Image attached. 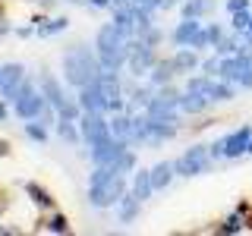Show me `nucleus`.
Returning <instances> with one entry per match:
<instances>
[{
  "mask_svg": "<svg viewBox=\"0 0 252 236\" xmlns=\"http://www.w3.org/2000/svg\"><path fill=\"white\" fill-rule=\"evenodd\" d=\"M101 76V60H98V51H94V44H69L66 51H63V79H66V85H73L79 91L82 85L94 82V79Z\"/></svg>",
  "mask_w": 252,
  "mask_h": 236,
  "instance_id": "obj_1",
  "label": "nucleus"
},
{
  "mask_svg": "<svg viewBox=\"0 0 252 236\" xmlns=\"http://www.w3.org/2000/svg\"><path fill=\"white\" fill-rule=\"evenodd\" d=\"M129 44L132 38H126L114 22H104L94 35V51H98V60H101V69H114L120 73L129 60Z\"/></svg>",
  "mask_w": 252,
  "mask_h": 236,
  "instance_id": "obj_2",
  "label": "nucleus"
},
{
  "mask_svg": "<svg viewBox=\"0 0 252 236\" xmlns=\"http://www.w3.org/2000/svg\"><path fill=\"white\" fill-rule=\"evenodd\" d=\"M44 107H47V98L41 94L38 82L26 79V82H22V88H19V94L13 98V114L19 117V120H38Z\"/></svg>",
  "mask_w": 252,
  "mask_h": 236,
  "instance_id": "obj_3",
  "label": "nucleus"
},
{
  "mask_svg": "<svg viewBox=\"0 0 252 236\" xmlns=\"http://www.w3.org/2000/svg\"><path fill=\"white\" fill-rule=\"evenodd\" d=\"M177 177H199V173L211 170V148L208 145H192L173 161Z\"/></svg>",
  "mask_w": 252,
  "mask_h": 236,
  "instance_id": "obj_4",
  "label": "nucleus"
},
{
  "mask_svg": "<svg viewBox=\"0 0 252 236\" xmlns=\"http://www.w3.org/2000/svg\"><path fill=\"white\" fill-rule=\"evenodd\" d=\"M79 132H82V142L85 145H98V142H104L110 136V117L107 114H85L79 117Z\"/></svg>",
  "mask_w": 252,
  "mask_h": 236,
  "instance_id": "obj_5",
  "label": "nucleus"
},
{
  "mask_svg": "<svg viewBox=\"0 0 252 236\" xmlns=\"http://www.w3.org/2000/svg\"><path fill=\"white\" fill-rule=\"evenodd\" d=\"M155 63H158L155 47H148V44L136 35V38H132V44H129V60H126V69H129L132 76H145V73H152Z\"/></svg>",
  "mask_w": 252,
  "mask_h": 236,
  "instance_id": "obj_6",
  "label": "nucleus"
},
{
  "mask_svg": "<svg viewBox=\"0 0 252 236\" xmlns=\"http://www.w3.org/2000/svg\"><path fill=\"white\" fill-rule=\"evenodd\" d=\"M26 79H29V73L22 63H3V69H0V98L13 104V98L19 94Z\"/></svg>",
  "mask_w": 252,
  "mask_h": 236,
  "instance_id": "obj_7",
  "label": "nucleus"
},
{
  "mask_svg": "<svg viewBox=\"0 0 252 236\" xmlns=\"http://www.w3.org/2000/svg\"><path fill=\"white\" fill-rule=\"evenodd\" d=\"M126 148H129V142H126V139L107 136L104 142H98V145L89 148V157H92V164H114L117 157L126 151Z\"/></svg>",
  "mask_w": 252,
  "mask_h": 236,
  "instance_id": "obj_8",
  "label": "nucleus"
},
{
  "mask_svg": "<svg viewBox=\"0 0 252 236\" xmlns=\"http://www.w3.org/2000/svg\"><path fill=\"white\" fill-rule=\"evenodd\" d=\"M76 98H79V107H82L85 114H107V98H104V91H101L98 79L89 82V85H82V88L76 91Z\"/></svg>",
  "mask_w": 252,
  "mask_h": 236,
  "instance_id": "obj_9",
  "label": "nucleus"
},
{
  "mask_svg": "<svg viewBox=\"0 0 252 236\" xmlns=\"http://www.w3.org/2000/svg\"><path fill=\"white\" fill-rule=\"evenodd\" d=\"M252 66V57L249 51H240V54H230V57H220V66H218V76L227 79V82H240V76Z\"/></svg>",
  "mask_w": 252,
  "mask_h": 236,
  "instance_id": "obj_10",
  "label": "nucleus"
},
{
  "mask_svg": "<svg viewBox=\"0 0 252 236\" xmlns=\"http://www.w3.org/2000/svg\"><path fill=\"white\" fill-rule=\"evenodd\" d=\"M249 139H252V126H240L230 136L220 139V148H224V157H243L249 151Z\"/></svg>",
  "mask_w": 252,
  "mask_h": 236,
  "instance_id": "obj_11",
  "label": "nucleus"
},
{
  "mask_svg": "<svg viewBox=\"0 0 252 236\" xmlns=\"http://www.w3.org/2000/svg\"><path fill=\"white\" fill-rule=\"evenodd\" d=\"M38 88H41V94L47 98V104H51V107H60L63 101L69 98V94L63 91V85L57 82V76L47 73V69H41V73H38Z\"/></svg>",
  "mask_w": 252,
  "mask_h": 236,
  "instance_id": "obj_12",
  "label": "nucleus"
},
{
  "mask_svg": "<svg viewBox=\"0 0 252 236\" xmlns=\"http://www.w3.org/2000/svg\"><path fill=\"white\" fill-rule=\"evenodd\" d=\"M202 29V19H192V16H180V22L173 26V31H170V41H173V47H186L189 41H192V35Z\"/></svg>",
  "mask_w": 252,
  "mask_h": 236,
  "instance_id": "obj_13",
  "label": "nucleus"
},
{
  "mask_svg": "<svg viewBox=\"0 0 252 236\" xmlns=\"http://www.w3.org/2000/svg\"><path fill=\"white\" fill-rule=\"evenodd\" d=\"M173 136H177V123H164V120H152V117H148V136H145L148 148L164 145V142L173 139Z\"/></svg>",
  "mask_w": 252,
  "mask_h": 236,
  "instance_id": "obj_14",
  "label": "nucleus"
},
{
  "mask_svg": "<svg viewBox=\"0 0 252 236\" xmlns=\"http://www.w3.org/2000/svg\"><path fill=\"white\" fill-rule=\"evenodd\" d=\"M148 170H152V186H155V192H164V189L173 183V177H177L173 161H158L155 167H148Z\"/></svg>",
  "mask_w": 252,
  "mask_h": 236,
  "instance_id": "obj_15",
  "label": "nucleus"
},
{
  "mask_svg": "<svg viewBox=\"0 0 252 236\" xmlns=\"http://www.w3.org/2000/svg\"><path fill=\"white\" fill-rule=\"evenodd\" d=\"M173 66H177V73H195V69L202 66V60H199V54H195V47H177V54H173Z\"/></svg>",
  "mask_w": 252,
  "mask_h": 236,
  "instance_id": "obj_16",
  "label": "nucleus"
},
{
  "mask_svg": "<svg viewBox=\"0 0 252 236\" xmlns=\"http://www.w3.org/2000/svg\"><path fill=\"white\" fill-rule=\"evenodd\" d=\"M180 114H189V117H195V114H205L208 110V98H202L199 91H180Z\"/></svg>",
  "mask_w": 252,
  "mask_h": 236,
  "instance_id": "obj_17",
  "label": "nucleus"
},
{
  "mask_svg": "<svg viewBox=\"0 0 252 236\" xmlns=\"http://www.w3.org/2000/svg\"><path fill=\"white\" fill-rule=\"evenodd\" d=\"M132 195H136L139 202H148L155 195V186H152V170H139L136 167V173H132V189H129Z\"/></svg>",
  "mask_w": 252,
  "mask_h": 236,
  "instance_id": "obj_18",
  "label": "nucleus"
},
{
  "mask_svg": "<svg viewBox=\"0 0 252 236\" xmlns=\"http://www.w3.org/2000/svg\"><path fill=\"white\" fill-rule=\"evenodd\" d=\"M173 76H177V66H173V60H158L152 66V73H148V82L155 85V88H161V85L173 82Z\"/></svg>",
  "mask_w": 252,
  "mask_h": 236,
  "instance_id": "obj_19",
  "label": "nucleus"
},
{
  "mask_svg": "<svg viewBox=\"0 0 252 236\" xmlns=\"http://www.w3.org/2000/svg\"><path fill=\"white\" fill-rule=\"evenodd\" d=\"M139 211H142V202H139L132 192H126L123 199L117 202V214H120V224H132V220L139 217Z\"/></svg>",
  "mask_w": 252,
  "mask_h": 236,
  "instance_id": "obj_20",
  "label": "nucleus"
},
{
  "mask_svg": "<svg viewBox=\"0 0 252 236\" xmlns=\"http://www.w3.org/2000/svg\"><path fill=\"white\" fill-rule=\"evenodd\" d=\"M129 126H132V114H129V110L110 114V136H117V139H126V142H129Z\"/></svg>",
  "mask_w": 252,
  "mask_h": 236,
  "instance_id": "obj_21",
  "label": "nucleus"
},
{
  "mask_svg": "<svg viewBox=\"0 0 252 236\" xmlns=\"http://www.w3.org/2000/svg\"><path fill=\"white\" fill-rule=\"evenodd\" d=\"M215 82H218L215 76H205V73H202V76H189V79H186V88H189V91H199L202 98L211 101V94H215Z\"/></svg>",
  "mask_w": 252,
  "mask_h": 236,
  "instance_id": "obj_22",
  "label": "nucleus"
},
{
  "mask_svg": "<svg viewBox=\"0 0 252 236\" xmlns=\"http://www.w3.org/2000/svg\"><path fill=\"white\" fill-rule=\"evenodd\" d=\"M57 139H63L66 145H82L79 120H57Z\"/></svg>",
  "mask_w": 252,
  "mask_h": 236,
  "instance_id": "obj_23",
  "label": "nucleus"
},
{
  "mask_svg": "<svg viewBox=\"0 0 252 236\" xmlns=\"http://www.w3.org/2000/svg\"><path fill=\"white\" fill-rule=\"evenodd\" d=\"M145 136H148V114H132L129 145H145Z\"/></svg>",
  "mask_w": 252,
  "mask_h": 236,
  "instance_id": "obj_24",
  "label": "nucleus"
},
{
  "mask_svg": "<svg viewBox=\"0 0 252 236\" xmlns=\"http://www.w3.org/2000/svg\"><path fill=\"white\" fill-rule=\"evenodd\" d=\"M215 0H183L180 3V16H192V19H202L205 13H211Z\"/></svg>",
  "mask_w": 252,
  "mask_h": 236,
  "instance_id": "obj_25",
  "label": "nucleus"
},
{
  "mask_svg": "<svg viewBox=\"0 0 252 236\" xmlns=\"http://www.w3.org/2000/svg\"><path fill=\"white\" fill-rule=\"evenodd\" d=\"M26 192L32 195V202H35L38 208H54V195L47 192L44 186H38V183H26Z\"/></svg>",
  "mask_w": 252,
  "mask_h": 236,
  "instance_id": "obj_26",
  "label": "nucleus"
},
{
  "mask_svg": "<svg viewBox=\"0 0 252 236\" xmlns=\"http://www.w3.org/2000/svg\"><path fill=\"white\" fill-rule=\"evenodd\" d=\"M215 51H218V57H230V54H240V51H246V47H243V41L236 35H224L215 44Z\"/></svg>",
  "mask_w": 252,
  "mask_h": 236,
  "instance_id": "obj_27",
  "label": "nucleus"
},
{
  "mask_svg": "<svg viewBox=\"0 0 252 236\" xmlns=\"http://www.w3.org/2000/svg\"><path fill=\"white\" fill-rule=\"evenodd\" d=\"M66 29H69V19H66V16H57V19H47L44 26H38L35 31H38L41 38H51V35H60V31H66Z\"/></svg>",
  "mask_w": 252,
  "mask_h": 236,
  "instance_id": "obj_28",
  "label": "nucleus"
},
{
  "mask_svg": "<svg viewBox=\"0 0 252 236\" xmlns=\"http://www.w3.org/2000/svg\"><path fill=\"white\" fill-rule=\"evenodd\" d=\"M22 132H26L32 142H38V145H44V142H47V126H44V123H38V120H26Z\"/></svg>",
  "mask_w": 252,
  "mask_h": 236,
  "instance_id": "obj_29",
  "label": "nucleus"
},
{
  "mask_svg": "<svg viewBox=\"0 0 252 236\" xmlns=\"http://www.w3.org/2000/svg\"><path fill=\"white\" fill-rule=\"evenodd\" d=\"M249 19H252V10H240V13H230V29L233 31H246L249 29Z\"/></svg>",
  "mask_w": 252,
  "mask_h": 236,
  "instance_id": "obj_30",
  "label": "nucleus"
},
{
  "mask_svg": "<svg viewBox=\"0 0 252 236\" xmlns=\"http://www.w3.org/2000/svg\"><path fill=\"white\" fill-rule=\"evenodd\" d=\"M114 167L120 170V173H132V170H136V154H132L129 148H126V151H123V154L114 161Z\"/></svg>",
  "mask_w": 252,
  "mask_h": 236,
  "instance_id": "obj_31",
  "label": "nucleus"
},
{
  "mask_svg": "<svg viewBox=\"0 0 252 236\" xmlns=\"http://www.w3.org/2000/svg\"><path fill=\"white\" fill-rule=\"evenodd\" d=\"M139 38H142V41H145L148 47H158V44H161V38H164V31L152 26V29H145V31H142V35H139Z\"/></svg>",
  "mask_w": 252,
  "mask_h": 236,
  "instance_id": "obj_32",
  "label": "nucleus"
},
{
  "mask_svg": "<svg viewBox=\"0 0 252 236\" xmlns=\"http://www.w3.org/2000/svg\"><path fill=\"white\" fill-rule=\"evenodd\" d=\"M47 230H51V233H69L66 217H63V214H54L51 220H47Z\"/></svg>",
  "mask_w": 252,
  "mask_h": 236,
  "instance_id": "obj_33",
  "label": "nucleus"
},
{
  "mask_svg": "<svg viewBox=\"0 0 252 236\" xmlns=\"http://www.w3.org/2000/svg\"><path fill=\"white\" fill-rule=\"evenodd\" d=\"M205 35H208V44L215 47L220 38H224V26H218V22H211V26H205Z\"/></svg>",
  "mask_w": 252,
  "mask_h": 236,
  "instance_id": "obj_34",
  "label": "nucleus"
},
{
  "mask_svg": "<svg viewBox=\"0 0 252 236\" xmlns=\"http://www.w3.org/2000/svg\"><path fill=\"white\" fill-rule=\"evenodd\" d=\"M189 47H195V51H205V47H211L208 44V35H205V26L192 35V41H189Z\"/></svg>",
  "mask_w": 252,
  "mask_h": 236,
  "instance_id": "obj_35",
  "label": "nucleus"
},
{
  "mask_svg": "<svg viewBox=\"0 0 252 236\" xmlns=\"http://www.w3.org/2000/svg\"><path fill=\"white\" fill-rule=\"evenodd\" d=\"M218 66H220V57H205L199 69H202L205 76H218Z\"/></svg>",
  "mask_w": 252,
  "mask_h": 236,
  "instance_id": "obj_36",
  "label": "nucleus"
},
{
  "mask_svg": "<svg viewBox=\"0 0 252 236\" xmlns=\"http://www.w3.org/2000/svg\"><path fill=\"white\" fill-rule=\"evenodd\" d=\"M224 233H236V230H243V217L240 214H233V217H227L224 220V227H220Z\"/></svg>",
  "mask_w": 252,
  "mask_h": 236,
  "instance_id": "obj_37",
  "label": "nucleus"
},
{
  "mask_svg": "<svg viewBox=\"0 0 252 236\" xmlns=\"http://www.w3.org/2000/svg\"><path fill=\"white\" fill-rule=\"evenodd\" d=\"M252 0H227V13H240V10H249Z\"/></svg>",
  "mask_w": 252,
  "mask_h": 236,
  "instance_id": "obj_38",
  "label": "nucleus"
},
{
  "mask_svg": "<svg viewBox=\"0 0 252 236\" xmlns=\"http://www.w3.org/2000/svg\"><path fill=\"white\" fill-rule=\"evenodd\" d=\"M236 85H240V88H252V66L240 76V82H236Z\"/></svg>",
  "mask_w": 252,
  "mask_h": 236,
  "instance_id": "obj_39",
  "label": "nucleus"
},
{
  "mask_svg": "<svg viewBox=\"0 0 252 236\" xmlns=\"http://www.w3.org/2000/svg\"><path fill=\"white\" fill-rule=\"evenodd\" d=\"M252 44V19H249V29L243 31V47H249Z\"/></svg>",
  "mask_w": 252,
  "mask_h": 236,
  "instance_id": "obj_40",
  "label": "nucleus"
},
{
  "mask_svg": "<svg viewBox=\"0 0 252 236\" xmlns=\"http://www.w3.org/2000/svg\"><path fill=\"white\" fill-rule=\"evenodd\" d=\"M6 114H10V110H6V101H0V120H6Z\"/></svg>",
  "mask_w": 252,
  "mask_h": 236,
  "instance_id": "obj_41",
  "label": "nucleus"
},
{
  "mask_svg": "<svg viewBox=\"0 0 252 236\" xmlns=\"http://www.w3.org/2000/svg\"><path fill=\"white\" fill-rule=\"evenodd\" d=\"M32 3H38V6H51V3H57V0H32Z\"/></svg>",
  "mask_w": 252,
  "mask_h": 236,
  "instance_id": "obj_42",
  "label": "nucleus"
},
{
  "mask_svg": "<svg viewBox=\"0 0 252 236\" xmlns=\"http://www.w3.org/2000/svg\"><path fill=\"white\" fill-rule=\"evenodd\" d=\"M10 151V145H6V142H0V154H6Z\"/></svg>",
  "mask_w": 252,
  "mask_h": 236,
  "instance_id": "obj_43",
  "label": "nucleus"
},
{
  "mask_svg": "<svg viewBox=\"0 0 252 236\" xmlns=\"http://www.w3.org/2000/svg\"><path fill=\"white\" fill-rule=\"evenodd\" d=\"M180 3H183V0H167V6H180Z\"/></svg>",
  "mask_w": 252,
  "mask_h": 236,
  "instance_id": "obj_44",
  "label": "nucleus"
},
{
  "mask_svg": "<svg viewBox=\"0 0 252 236\" xmlns=\"http://www.w3.org/2000/svg\"><path fill=\"white\" fill-rule=\"evenodd\" d=\"M246 154H252V139H249V151H246Z\"/></svg>",
  "mask_w": 252,
  "mask_h": 236,
  "instance_id": "obj_45",
  "label": "nucleus"
},
{
  "mask_svg": "<svg viewBox=\"0 0 252 236\" xmlns=\"http://www.w3.org/2000/svg\"><path fill=\"white\" fill-rule=\"evenodd\" d=\"M246 51H249V57H252V44H249V47H246Z\"/></svg>",
  "mask_w": 252,
  "mask_h": 236,
  "instance_id": "obj_46",
  "label": "nucleus"
},
{
  "mask_svg": "<svg viewBox=\"0 0 252 236\" xmlns=\"http://www.w3.org/2000/svg\"><path fill=\"white\" fill-rule=\"evenodd\" d=\"M0 69H3V63H0Z\"/></svg>",
  "mask_w": 252,
  "mask_h": 236,
  "instance_id": "obj_47",
  "label": "nucleus"
}]
</instances>
